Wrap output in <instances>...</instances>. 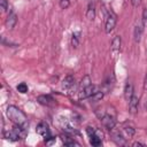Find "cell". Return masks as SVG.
<instances>
[{
	"label": "cell",
	"instance_id": "6da1fadb",
	"mask_svg": "<svg viewBox=\"0 0 147 147\" xmlns=\"http://www.w3.org/2000/svg\"><path fill=\"white\" fill-rule=\"evenodd\" d=\"M7 116L14 123V125L21 126L23 129L28 127V117L26 115L16 106L10 105L7 107Z\"/></svg>",
	"mask_w": 147,
	"mask_h": 147
},
{
	"label": "cell",
	"instance_id": "7a4b0ae2",
	"mask_svg": "<svg viewBox=\"0 0 147 147\" xmlns=\"http://www.w3.org/2000/svg\"><path fill=\"white\" fill-rule=\"evenodd\" d=\"M116 22H117V16L115 15L114 11H108L107 16H106V21H105V31L106 33H110L115 25H116Z\"/></svg>",
	"mask_w": 147,
	"mask_h": 147
},
{
	"label": "cell",
	"instance_id": "3957f363",
	"mask_svg": "<svg viewBox=\"0 0 147 147\" xmlns=\"http://www.w3.org/2000/svg\"><path fill=\"white\" fill-rule=\"evenodd\" d=\"M101 123H102V125H103L106 129H108L109 131L114 130V127H115V125H116L115 118H114L111 115H109V114H103V115H102V117H101Z\"/></svg>",
	"mask_w": 147,
	"mask_h": 147
},
{
	"label": "cell",
	"instance_id": "277c9868",
	"mask_svg": "<svg viewBox=\"0 0 147 147\" xmlns=\"http://www.w3.org/2000/svg\"><path fill=\"white\" fill-rule=\"evenodd\" d=\"M36 132L40 136V137H42V138H48V137H51V130H49V126H48V124L47 123H45V122H40L38 125H37V127H36Z\"/></svg>",
	"mask_w": 147,
	"mask_h": 147
},
{
	"label": "cell",
	"instance_id": "5b68a950",
	"mask_svg": "<svg viewBox=\"0 0 147 147\" xmlns=\"http://www.w3.org/2000/svg\"><path fill=\"white\" fill-rule=\"evenodd\" d=\"M37 101H38L40 105L46 106V107H53V106L56 105L54 98L51 96V95H48V94H41V95H38Z\"/></svg>",
	"mask_w": 147,
	"mask_h": 147
},
{
	"label": "cell",
	"instance_id": "8992f818",
	"mask_svg": "<svg viewBox=\"0 0 147 147\" xmlns=\"http://www.w3.org/2000/svg\"><path fill=\"white\" fill-rule=\"evenodd\" d=\"M75 85H76V80H75V77L71 76V75H68L63 78L62 80V88L67 92L71 91L72 88H75Z\"/></svg>",
	"mask_w": 147,
	"mask_h": 147
},
{
	"label": "cell",
	"instance_id": "52a82bcc",
	"mask_svg": "<svg viewBox=\"0 0 147 147\" xmlns=\"http://www.w3.org/2000/svg\"><path fill=\"white\" fill-rule=\"evenodd\" d=\"M138 107H139V98L133 94L129 100V113L136 115L138 113Z\"/></svg>",
	"mask_w": 147,
	"mask_h": 147
},
{
	"label": "cell",
	"instance_id": "ba28073f",
	"mask_svg": "<svg viewBox=\"0 0 147 147\" xmlns=\"http://www.w3.org/2000/svg\"><path fill=\"white\" fill-rule=\"evenodd\" d=\"M121 45H122V39H121V37H119V36H115V37L113 38V40H111V46H110L111 53H113L114 56H116V55L119 53V51H121Z\"/></svg>",
	"mask_w": 147,
	"mask_h": 147
},
{
	"label": "cell",
	"instance_id": "9c48e42d",
	"mask_svg": "<svg viewBox=\"0 0 147 147\" xmlns=\"http://www.w3.org/2000/svg\"><path fill=\"white\" fill-rule=\"evenodd\" d=\"M3 136H5V138H7L8 140H10V141H17V140H20V139H22L21 138V136L18 134V132L13 127V129H10V130H7V131H5L3 132Z\"/></svg>",
	"mask_w": 147,
	"mask_h": 147
},
{
	"label": "cell",
	"instance_id": "30bf717a",
	"mask_svg": "<svg viewBox=\"0 0 147 147\" xmlns=\"http://www.w3.org/2000/svg\"><path fill=\"white\" fill-rule=\"evenodd\" d=\"M144 24L140 23V24H137L134 26V30H133V39L136 42H139L140 39H141V36H142V31H144Z\"/></svg>",
	"mask_w": 147,
	"mask_h": 147
},
{
	"label": "cell",
	"instance_id": "8fae6325",
	"mask_svg": "<svg viewBox=\"0 0 147 147\" xmlns=\"http://www.w3.org/2000/svg\"><path fill=\"white\" fill-rule=\"evenodd\" d=\"M17 23V16L14 11H10L9 15L7 16V20H6V26L8 29H13Z\"/></svg>",
	"mask_w": 147,
	"mask_h": 147
},
{
	"label": "cell",
	"instance_id": "7c38bea8",
	"mask_svg": "<svg viewBox=\"0 0 147 147\" xmlns=\"http://www.w3.org/2000/svg\"><path fill=\"white\" fill-rule=\"evenodd\" d=\"M133 94H134V92H133V85H132V83L127 82L125 84V86H124V98H125V100L129 101Z\"/></svg>",
	"mask_w": 147,
	"mask_h": 147
},
{
	"label": "cell",
	"instance_id": "4fadbf2b",
	"mask_svg": "<svg viewBox=\"0 0 147 147\" xmlns=\"http://www.w3.org/2000/svg\"><path fill=\"white\" fill-rule=\"evenodd\" d=\"M113 140L117 145H126V138H124L122 132H114L113 133Z\"/></svg>",
	"mask_w": 147,
	"mask_h": 147
},
{
	"label": "cell",
	"instance_id": "5bb4252c",
	"mask_svg": "<svg viewBox=\"0 0 147 147\" xmlns=\"http://www.w3.org/2000/svg\"><path fill=\"white\" fill-rule=\"evenodd\" d=\"M86 17L90 20V21H93L94 17H95V5L94 2H90L88 6H87V10H86Z\"/></svg>",
	"mask_w": 147,
	"mask_h": 147
},
{
	"label": "cell",
	"instance_id": "9a60e30c",
	"mask_svg": "<svg viewBox=\"0 0 147 147\" xmlns=\"http://www.w3.org/2000/svg\"><path fill=\"white\" fill-rule=\"evenodd\" d=\"M92 84V80H91V78H90V76L88 75H86V76H84L83 78H82V80H80V83H79V92H82L83 90H85L87 86H90Z\"/></svg>",
	"mask_w": 147,
	"mask_h": 147
},
{
	"label": "cell",
	"instance_id": "2e32d148",
	"mask_svg": "<svg viewBox=\"0 0 147 147\" xmlns=\"http://www.w3.org/2000/svg\"><path fill=\"white\" fill-rule=\"evenodd\" d=\"M62 142H63L64 146H79V144L76 140H74L72 138H69L67 136L62 137Z\"/></svg>",
	"mask_w": 147,
	"mask_h": 147
},
{
	"label": "cell",
	"instance_id": "e0dca14e",
	"mask_svg": "<svg viewBox=\"0 0 147 147\" xmlns=\"http://www.w3.org/2000/svg\"><path fill=\"white\" fill-rule=\"evenodd\" d=\"M16 90H17L21 94H25V93H28L29 87H28V85H26L25 83H20V84L16 86Z\"/></svg>",
	"mask_w": 147,
	"mask_h": 147
},
{
	"label": "cell",
	"instance_id": "ac0fdd59",
	"mask_svg": "<svg viewBox=\"0 0 147 147\" xmlns=\"http://www.w3.org/2000/svg\"><path fill=\"white\" fill-rule=\"evenodd\" d=\"M122 133H123V134H125V137H126V138H131V137L134 134V129H133V127H131V126H125V127L123 129Z\"/></svg>",
	"mask_w": 147,
	"mask_h": 147
},
{
	"label": "cell",
	"instance_id": "d6986e66",
	"mask_svg": "<svg viewBox=\"0 0 147 147\" xmlns=\"http://www.w3.org/2000/svg\"><path fill=\"white\" fill-rule=\"evenodd\" d=\"M103 98V92L102 91H99V90H96L94 93H93V95L90 98L92 101H99V100H101Z\"/></svg>",
	"mask_w": 147,
	"mask_h": 147
},
{
	"label": "cell",
	"instance_id": "ffe728a7",
	"mask_svg": "<svg viewBox=\"0 0 147 147\" xmlns=\"http://www.w3.org/2000/svg\"><path fill=\"white\" fill-rule=\"evenodd\" d=\"M78 44H79V33L75 32V33H72V37H71V45H72V47H77Z\"/></svg>",
	"mask_w": 147,
	"mask_h": 147
},
{
	"label": "cell",
	"instance_id": "44dd1931",
	"mask_svg": "<svg viewBox=\"0 0 147 147\" xmlns=\"http://www.w3.org/2000/svg\"><path fill=\"white\" fill-rule=\"evenodd\" d=\"M59 5H60L61 9H67L70 6V0H60Z\"/></svg>",
	"mask_w": 147,
	"mask_h": 147
},
{
	"label": "cell",
	"instance_id": "7402d4cb",
	"mask_svg": "<svg viewBox=\"0 0 147 147\" xmlns=\"http://www.w3.org/2000/svg\"><path fill=\"white\" fill-rule=\"evenodd\" d=\"M141 23L144 25L147 24V8H144L142 9V15H141Z\"/></svg>",
	"mask_w": 147,
	"mask_h": 147
},
{
	"label": "cell",
	"instance_id": "603a6c76",
	"mask_svg": "<svg viewBox=\"0 0 147 147\" xmlns=\"http://www.w3.org/2000/svg\"><path fill=\"white\" fill-rule=\"evenodd\" d=\"M0 6H1L2 11H5L7 9V6H8V0H0Z\"/></svg>",
	"mask_w": 147,
	"mask_h": 147
},
{
	"label": "cell",
	"instance_id": "cb8c5ba5",
	"mask_svg": "<svg viewBox=\"0 0 147 147\" xmlns=\"http://www.w3.org/2000/svg\"><path fill=\"white\" fill-rule=\"evenodd\" d=\"M131 3L133 7H139L141 3V0H131Z\"/></svg>",
	"mask_w": 147,
	"mask_h": 147
},
{
	"label": "cell",
	"instance_id": "d4e9b609",
	"mask_svg": "<svg viewBox=\"0 0 147 147\" xmlns=\"http://www.w3.org/2000/svg\"><path fill=\"white\" fill-rule=\"evenodd\" d=\"M144 90L147 91V74L145 76V79H144Z\"/></svg>",
	"mask_w": 147,
	"mask_h": 147
},
{
	"label": "cell",
	"instance_id": "484cf974",
	"mask_svg": "<svg viewBox=\"0 0 147 147\" xmlns=\"http://www.w3.org/2000/svg\"><path fill=\"white\" fill-rule=\"evenodd\" d=\"M132 146H134V147L136 146H144V144H141V142H133Z\"/></svg>",
	"mask_w": 147,
	"mask_h": 147
},
{
	"label": "cell",
	"instance_id": "4316f807",
	"mask_svg": "<svg viewBox=\"0 0 147 147\" xmlns=\"http://www.w3.org/2000/svg\"><path fill=\"white\" fill-rule=\"evenodd\" d=\"M146 52H147V48H146Z\"/></svg>",
	"mask_w": 147,
	"mask_h": 147
}]
</instances>
